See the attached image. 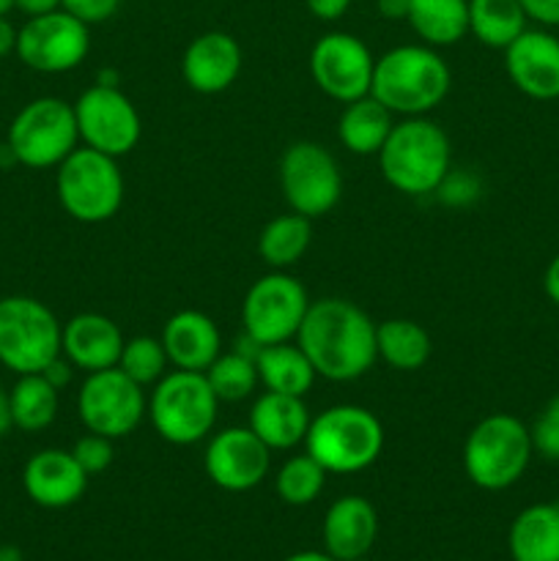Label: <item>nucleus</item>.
Returning a JSON list of instances; mask_svg holds the SVG:
<instances>
[{"label": "nucleus", "mask_w": 559, "mask_h": 561, "mask_svg": "<svg viewBox=\"0 0 559 561\" xmlns=\"http://www.w3.org/2000/svg\"><path fill=\"white\" fill-rule=\"evenodd\" d=\"M296 345L305 351L316 376L338 383L356 381L378 359L376 323L362 307L338 296L310 301Z\"/></svg>", "instance_id": "1"}, {"label": "nucleus", "mask_w": 559, "mask_h": 561, "mask_svg": "<svg viewBox=\"0 0 559 561\" xmlns=\"http://www.w3.org/2000/svg\"><path fill=\"white\" fill-rule=\"evenodd\" d=\"M449 82L453 75L436 47L403 44L376 58L370 96L378 99L392 115L417 118L444 102Z\"/></svg>", "instance_id": "2"}, {"label": "nucleus", "mask_w": 559, "mask_h": 561, "mask_svg": "<svg viewBox=\"0 0 559 561\" xmlns=\"http://www.w3.org/2000/svg\"><path fill=\"white\" fill-rule=\"evenodd\" d=\"M378 168L384 181L400 195L422 197L438 192L453 170L447 131L425 115L400 121L378 151Z\"/></svg>", "instance_id": "3"}, {"label": "nucleus", "mask_w": 559, "mask_h": 561, "mask_svg": "<svg viewBox=\"0 0 559 561\" xmlns=\"http://www.w3.org/2000/svg\"><path fill=\"white\" fill-rule=\"evenodd\" d=\"M384 449V427L373 411L362 405H332L312 416L305 453L323 466L327 474H360L370 469Z\"/></svg>", "instance_id": "4"}, {"label": "nucleus", "mask_w": 559, "mask_h": 561, "mask_svg": "<svg viewBox=\"0 0 559 561\" xmlns=\"http://www.w3.org/2000/svg\"><path fill=\"white\" fill-rule=\"evenodd\" d=\"M532 453V433L518 416L491 414L466 436L464 471L482 491H507L524 477Z\"/></svg>", "instance_id": "5"}, {"label": "nucleus", "mask_w": 559, "mask_h": 561, "mask_svg": "<svg viewBox=\"0 0 559 561\" xmlns=\"http://www.w3.org/2000/svg\"><path fill=\"white\" fill-rule=\"evenodd\" d=\"M219 400L203 373L170 370L153 383L148 398V420L159 438L175 447H190L212 436Z\"/></svg>", "instance_id": "6"}, {"label": "nucleus", "mask_w": 559, "mask_h": 561, "mask_svg": "<svg viewBox=\"0 0 559 561\" xmlns=\"http://www.w3.org/2000/svg\"><path fill=\"white\" fill-rule=\"evenodd\" d=\"M55 190L60 206L71 219L82 225H99L113 219L124 203V173L115 157L77 146L58 164Z\"/></svg>", "instance_id": "7"}, {"label": "nucleus", "mask_w": 559, "mask_h": 561, "mask_svg": "<svg viewBox=\"0 0 559 561\" xmlns=\"http://www.w3.org/2000/svg\"><path fill=\"white\" fill-rule=\"evenodd\" d=\"M5 146L14 153L16 164L31 170L58 168L80 146L75 104L58 96H38L27 102L11 121Z\"/></svg>", "instance_id": "8"}, {"label": "nucleus", "mask_w": 559, "mask_h": 561, "mask_svg": "<svg viewBox=\"0 0 559 561\" xmlns=\"http://www.w3.org/2000/svg\"><path fill=\"white\" fill-rule=\"evenodd\" d=\"M60 321L33 296L0 299V365L16 376L42 373L60 356Z\"/></svg>", "instance_id": "9"}, {"label": "nucleus", "mask_w": 559, "mask_h": 561, "mask_svg": "<svg viewBox=\"0 0 559 561\" xmlns=\"http://www.w3.org/2000/svg\"><path fill=\"white\" fill-rule=\"evenodd\" d=\"M146 414V389L132 381L118 367L88 373L80 394H77V416L85 431L110 438V442L135 433Z\"/></svg>", "instance_id": "10"}, {"label": "nucleus", "mask_w": 559, "mask_h": 561, "mask_svg": "<svg viewBox=\"0 0 559 561\" xmlns=\"http://www.w3.org/2000/svg\"><path fill=\"white\" fill-rule=\"evenodd\" d=\"M280 186L290 211L318 219L332 211L343 195V175L332 153L312 140L294 142L280 159Z\"/></svg>", "instance_id": "11"}, {"label": "nucleus", "mask_w": 559, "mask_h": 561, "mask_svg": "<svg viewBox=\"0 0 559 561\" xmlns=\"http://www.w3.org/2000/svg\"><path fill=\"white\" fill-rule=\"evenodd\" d=\"M310 299L299 279L285 272H272L252 283L241 305L244 334L258 345H277L296 340Z\"/></svg>", "instance_id": "12"}, {"label": "nucleus", "mask_w": 559, "mask_h": 561, "mask_svg": "<svg viewBox=\"0 0 559 561\" xmlns=\"http://www.w3.org/2000/svg\"><path fill=\"white\" fill-rule=\"evenodd\" d=\"M91 53V31L85 22L58 9L31 16L16 31V58L42 75H64L77 69Z\"/></svg>", "instance_id": "13"}, {"label": "nucleus", "mask_w": 559, "mask_h": 561, "mask_svg": "<svg viewBox=\"0 0 559 561\" xmlns=\"http://www.w3.org/2000/svg\"><path fill=\"white\" fill-rule=\"evenodd\" d=\"M77 131L82 146L107 157H124L140 142V113L118 85H93L75 102Z\"/></svg>", "instance_id": "14"}, {"label": "nucleus", "mask_w": 559, "mask_h": 561, "mask_svg": "<svg viewBox=\"0 0 559 561\" xmlns=\"http://www.w3.org/2000/svg\"><path fill=\"white\" fill-rule=\"evenodd\" d=\"M373 69H376V58H373L370 47L354 33H323L312 44V82L334 102L349 104L367 96L373 85Z\"/></svg>", "instance_id": "15"}, {"label": "nucleus", "mask_w": 559, "mask_h": 561, "mask_svg": "<svg viewBox=\"0 0 559 561\" xmlns=\"http://www.w3.org/2000/svg\"><path fill=\"white\" fill-rule=\"evenodd\" d=\"M203 469L223 491L247 493L266 480L272 469V449L250 427H225L208 438Z\"/></svg>", "instance_id": "16"}, {"label": "nucleus", "mask_w": 559, "mask_h": 561, "mask_svg": "<svg viewBox=\"0 0 559 561\" xmlns=\"http://www.w3.org/2000/svg\"><path fill=\"white\" fill-rule=\"evenodd\" d=\"M22 488L38 507L66 510L85 496L88 474L71 449H38L22 469Z\"/></svg>", "instance_id": "17"}, {"label": "nucleus", "mask_w": 559, "mask_h": 561, "mask_svg": "<svg viewBox=\"0 0 559 561\" xmlns=\"http://www.w3.org/2000/svg\"><path fill=\"white\" fill-rule=\"evenodd\" d=\"M504 66L521 93L532 99H559V38L548 31L526 27L507 49Z\"/></svg>", "instance_id": "18"}, {"label": "nucleus", "mask_w": 559, "mask_h": 561, "mask_svg": "<svg viewBox=\"0 0 559 561\" xmlns=\"http://www.w3.org/2000/svg\"><path fill=\"white\" fill-rule=\"evenodd\" d=\"M124 343L118 323L99 312H80L69 318L60 332V354L71 362L75 370H82L85 376L118 367Z\"/></svg>", "instance_id": "19"}, {"label": "nucleus", "mask_w": 559, "mask_h": 561, "mask_svg": "<svg viewBox=\"0 0 559 561\" xmlns=\"http://www.w3.org/2000/svg\"><path fill=\"white\" fill-rule=\"evenodd\" d=\"M241 71V47L230 33L208 31L192 38L181 58L184 82L197 93H223L236 82Z\"/></svg>", "instance_id": "20"}, {"label": "nucleus", "mask_w": 559, "mask_h": 561, "mask_svg": "<svg viewBox=\"0 0 559 561\" xmlns=\"http://www.w3.org/2000/svg\"><path fill=\"white\" fill-rule=\"evenodd\" d=\"M162 345L173 370L206 373L223 354V334L217 323L197 310H181L164 323Z\"/></svg>", "instance_id": "21"}, {"label": "nucleus", "mask_w": 559, "mask_h": 561, "mask_svg": "<svg viewBox=\"0 0 559 561\" xmlns=\"http://www.w3.org/2000/svg\"><path fill=\"white\" fill-rule=\"evenodd\" d=\"M378 537V515L367 499L340 496L323 515V548L332 559L367 557Z\"/></svg>", "instance_id": "22"}, {"label": "nucleus", "mask_w": 559, "mask_h": 561, "mask_svg": "<svg viewBox=\"0 0 559 561\" xmlns=\"http://www.w3.org/2000/svg\"><path fill=\"white\" fill-rule=\"evenodd\" d=\"M310 411H307L305 400L294 398V394L280 392H263L261 398L252 403L250 409V431L266 444L269 449H296L305 444L307 431H310Z\"/></svg>", "instance_id": "23"}, {"label": "nucleus", "mask_w": 559, "mask_h": 561, "mask_svg": "<svg viewBox=\"0 0 559 561\" xmlns=\"http://www.w3.org/2000/svg\"><path fill=\"white\" fill-rule=\"evenodd\" d=\"M513 561H559V504L540 502L521 510L507 531Z\"/></svg>", "instance_id": "24"}, {"label": "nucleus", "mask_w": 559, "mask_h": 561, "mask_svg": "<svg viewBox=\"0 0 559 561\" xmlns=\"http://www.w3.org/2000/svg\"><path fill=\"white\" fill-rule=\"evenodd\" d=\"M392 126V113L367 93V96L345 104L338 121V137L345 151L356 153V157H378Z\"/></svg>", "instance_id": "25"}, {"label": "nucleus", "mask_w": 559, "mask_h": 561, "mask_svg": "<svg viewBox=\"0 0 559 561\" xmlns=\"http://www.w3.org/2000/svg\"><path fill=\"white\" fill-rule=\"evenodd\" d=\"M258 365V381L263 383L266 392L294 394V398H305L316 383V370H312L310 359L299 345L277 343V345H261L255 356Z\"/></svg>", "instance_id": "26"}, {"label": "nucleus", "mask_w": 559, "mask_h": 561, "mask_svg": "<svg viewBox=\"0 0 559 561\" xmlns=\"http://www.w3.org/2000/svg\"><path fill=\"white\" fill-rule=\"evenodd\" d=\"M406 22L427 47H449L469 33V0H411Z\"/></svg>", "instance_id": "27"}, {"label": "nucleus", "mask_w": 559, "mask_h": 561, "mask_svg": "<svg viewBox=\"0 0 559 561\" xmlns=\"http://www.w3.org/2000/svg\"><path fill=\"white\" fill-rule=\"evenodd\" d=\"M378 359L398 373H414L427 365L433 354L431 334L425 327L409 318H392L376 327Z\"/></svg>", "instance_id": "28"}, {"label": "nucleus", "mask_w": 559, "mask_h": 561, "mask_svg": "<svg viewBox=\"0 0 559 561\" xmlns=\"http://www.w3.org/2000/svg\"><path fill=\"white\" fill-rule=\"evenodd\" d=\"M60 392L42 376V373H31V376H20L9 392L11 405V425L22 433H42L58 416Z\"/></svg>", "instance_id": "29"}, {"label": "nucleus", "mask_w": 559, "mask_h": 561, "mask_svg": "<svg viewBox=\"0 0 559 561\" xmlns=\"http://www.w3.org/2000/svg\"><path fill=\"white\" fill-rule=\"evenodd\" d=\"M261 345L252 343L244 334L241 345L230 354H219L214 365L208 367L206 376L208 387L214 389L219 403H239V400L250 398L258 387V365L255 356Z\"/></svg>", "instance_id": "30"}, {"label": "nucleus", "mask_w": 559, "mask_h": 561, "mask_svg": "<svg viewBox=\"0 0 559 561\" xmlns=\"http://www.w3.org/2000/svg\"><path fill=\"white\" fill-rule=\"evenodd\" d=\"M526 31L521 0H469V33L491 49H507Z\"/></svg>", "instance_id": "31"}, {"label": "nucleus", "mask_w": 559, "mask_h": 561, "mask_svg": "<svg viewBox=\"0 0 559 561\" xmlns=\"http://www.w3.org/2000/svg\"><path fill=\"white\" fill-rule=\"evenodd\" d=\"M312 219L301 217V214H280L274 217L266 228L258 236V252H261L263 263L277 272L294 266L301 261L312 241Z\"/></svg>", "instance_id": "32"}, {"label": "nucleus", "mask_w": 559, "mask_h": 561, "mask_svg": "<svg viewBox=\"0 0 559 561\" xmlns=\"http://www.w3.org/2000/svg\"><path fill=\"white\" fill-rule=\"evenodd\" d=\"M323 485H327V471L307 453L285 460L277 471V480H274L277 496L285 504H290V507H307V504H312L321 496Z\"/></svg>", "instance_id": "33"}, {"label": "nucleus", "mask_w": 559, "mask_h": 561, "mask_svg": "<svg viewBox=\"0 0 559 561\" xmlns=\"http://www.w3.org/2000/svg\"><path fill=\"white\" fill-rule=\"evenodd\" d=\"M168 354H164V345L159 337H132L124 343L121 351L118 370L126 373L135 383H140L142 389L153 387V383L162 381L168 376Z\"/></svg>", "instance_id": "34"}, {"label": "nucleus", "mask_w": 559, "mask_h": 561, "mask_svg": "<svg viewBox=\"0 0 559 561\" xmlns=\"http://www.w3.org/2000/svg\"><path fill=\"white\" fill-rule=\"evenodd\" d=\"M532 433V447L540 458L559 460V394L546 403L535 425L529 427Z\"/></svg>", "instance_id": "35"}, {"label": "nucleus", "mask_w": 559, "mask_h": 561, "mask_svg": "<svg viewBox=\"0 0 559 561\" xmlns=\"http://www.w3.org/2000/svg\"><path fill=\"white\" fill-rule=\"evenodd\" d=\"M71 455H75V460L82 466V471L88 477L102 474L113 463V442L104 436H96V433H88V436L77 438V444L71 447Z\"/></svg>", "instance_id": "36"}, {"label": "nucleus", "mask_w": 559, "mask_h": 561, "mask_svg": "<svg viewBox=\"0 0 559 561\" xmlns=\"http://www.w3.org/2000/svg\"><path fill=\"white\" fill-rule=\"evenodd\" d=\"M118 5L121 0H60V9L69 11L80 22H85L88 27L107 22L118 11Z\"/></svg>", "instance_id": "37"}, {"label": "nucleus", "mask_w": 559, "mask_h": 561, "mask_svg": "<svg viewBox=\"0 0 559 561\" xmlns=\"http://www.w3.org/2000/svg\"><path fill=\"white\" fill-rule=\"evenodd\" d=\"M526 11V20H535L540 25L559 27V0H521Z\"/></svg>", "instance_id": "38"}, {"label": "nucleus", "mask_w": 559, "mask_h": 561, "mask_svg": "<svg viewBox=\"0 0 559 561\" xmlns=\"http://www.w3.org/2000/svg\"><path fill=\"white\" fill-rule=\"evenodd\" d=\"M310 14L321 22H334L349 11L351 0H305Z\"/></svg>", "instance_id": "39"}, {"label": "nucleus", "mask_w": 559, "mask_h": 561, "mask_svg": "<svg viewBox=\"0 0 559 561\" xmlns=\"http://www.w3.org/2000/svg\"><path fill=\"white\" fill-rule=\"evenodd\" d=\"M42 376L47 378V381L53 383V387L60 392V389H66L71 383V376H75V367H71V362L66 359L64 354H60L58 359H53L47 367H44Z\"/></svg>", "instance_id": "40"}, {"label": "nucleus", "mask_w": 559, "mask_h": 561, "mask_svg": "<svg viewBox=\"0 0 559 561\" xmlns=\"http://www.w3.org/2000/svg\"><path fill=\"white\" fill-rule=\"evenodd\" d=\"M14 9L22 11V14L31 20V16L49 14V11L60 9V0H14Z\"/></svg>", "instance_id": "41"}, {"label": "nucleus", "mask_w": 559, "mask_h": 561, "mask_svg": "<svg viewBox=\"0 0 559 561\" xmlns=\"http://www.w3.org/2000/svg\"><path fill=\"white\" fill-rule=\"evenodd\" d=\"M411 0H376V9L384 20H406Z\"/></svg>", "instance_id": "42"}, {"label": "nucleus", "mask_w": 559, "mask_h": 561, "mask_svg": "<svg viewBox=\"0 0 559 561\" xmlns=\"http://www.w3.org/2000/svg\"><path fill=\"white\" fill-rule=\"evenodd\" d=\"M543 288H546V296L559 307V252L554 255V261L548 263L546 274H543Z\"/></svg>", "instance_id": "43"}, {"label": "nucleus", "mask_w": 559, "mask_h": 561, "mask_svg": "<svg viewBox=\"0 0 559 561\" xmlns=\"http://www.w3.org/2000/svg\"><path fill=\"white\" fill-rule=\"evenodd\" d=\"M16 53V27L5 20V14H0V58Z\"/></svg>", "instance_id": "44"}, {"label": "nucleus", "mask_w": 559, "mask_h": 561, "mask_svg": "<svg viewBox=\"0 0 559 561\" xmlns=\"http://www.w3.org/2000/svg\"><path fill=\"white\" fill-rule=\"evenodd\" d=\"M11 405H9V392H5L3 387H0V438L9 436L11 431Z\"/></svg>", "instance_id": "45"}, {"label": "nucleus", "mask_w": 559, "mask_h": 561, "mask_svg": "<svg viewBox=\"0 0 559 561\" xmlns=\"http://www.w3.org/2000/svg\"><path fill=\"white\" fill-rule=\"evenodd\" d=\"M283 561H338V559L329 557L327 551H299V553H290V557Z\"/></svg>", "instance_id": "46"}, {"label": "nucleus", "mask_w": 559, "mask_h": 561, "mask_svg": "<svg viewBox=\"0 0 559 561\" xmlns=\"http://www.w3.org/2000/svg\"><path fill=\"white\" fill-rule=\"evenodd\" d=\"M0 561H22L20 548H14V546H3V548H0Z\"/></svg>", "instance_id": "47"}, {"label": "nucleus", "mask_w": 559, "mask_h": 561, "mask_svg": "<svg viewBox=\"0 0 559 561\" xmlns=\"http://www.w3.org/2000/svg\"><path fill=\"white\" fill-rule=\"evenodd\" d=\"M14 9V0H0V14H9Z\"/></svg>", "instance_id": "48"}, {"label": "nucleus", "mask_w": 559, "mask_h": 561, "mask_svg": "<svg viewBox=\"0 0 559 561\" xmlns=\"http://www.w3.org/2000/svg\"><path fill=\"white\" fill-rule=\"evenodd\" d=\"M351 561H373V559H367V557H360V559H351Z\"/></svg>", "instance_id": "49"}]
</instances>
